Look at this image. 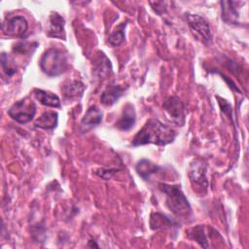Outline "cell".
Instances as JSON below:
<instances>
[{
	"label": "cell",
	"instance_id": "21",
	"mask_svg": "<svg viewBox=\"0 0 249 249\" xmlns=\"http://www.w3.org/2000/svg\"><path fill=\"white\" fill-rule=\"evenodd\" d=\"M126 23L123 22L117 26V28L110 34L108 38V42L111 46L113 47H118L120 46L125 39L124 36V28H125Z\"/></svg>",
	"mask_w": 249,
	"mask_h": 249
},
{
	"label": "cell",
	"instance_id": "10",
	"mask_svg": "<svg viewBox=\"0 0 249 249\" xmlns=\"http://www.w3.org/2000/svg\"><path fill=\"white\" fill-rule=\"evenodd\" d=\"M64 24H65L64 18L58 13L52 12L49 17V25H48L47 35L52 38L66 40Z\"/></svg>",
	"mask_w": 249,
	"mask_h": 249
},
{
	"label": "cell",
	"instance_id": "5",
	"mask_svg": "<svg viewBox=\"0 0 249 249\" xmlns=\"http://www.w3.org/2000/svg\"><path fill=\"white\" fill-rule=\"evenodd\" d=\"M206 168L207 165L201 160H195L191 162L188 175L190 181L192 183L193 189L199 193L200 195H204L207 192L208 181L206 178Z\"/></svg>",
	"mask_w": 249,
	"mask_h": 249
},
{
	"label": "cell",
	"instance_id": "12",
	"mask_svg": "<svg viewBox=\"0 0 249 249\" xmlns=\"http://www.w3.org/2000/svg\"><path fill=\"white\" fill-rule=\"evenodd\" d=\"M86 89V86L83 82L79 80L66 81L61 86V92L63 96L67 99H77L81 98Z\"/></svg>",
	"mask_w": 249,
	"mask_h": 249
},
{
	"label": "cell",
	"instance_id": "22",
	"mask_svg": "<svg viewBox=\"0 0 249 249\" xmlns=\"http://www.w3.org/2000/svg\"><path fill=\"white\" fill-rule=\"evenodd\" d=\"M1 65L2 70L8 77H12L14 74H16L17 67L14 63V60L6 53H1Z\"/></svg>",
	"mask_w": 249,
	"mask_h": 249
},
{
	"label": "cell",
	"instance_id": "13",
	"mask_svg": "<svg viewBox=\"0 0 249 249\" xmlns=\"http://www.w3.org/2000/svg\"><path fill=\"white\" fill-rule=\"evenodd\" d=\"M125 91V88L117 84L109 85L101 93L100 101L106 106L113 105Z\"/></svg>",
	"mask_w": 249,
	"mask_h": 249
},
{
	"label": "cell",
	"instance_id": "11",
	"mask_svg": "<svg viewBox=\"0 0 249 249\" xmlns=\"http://www.w3.org/2000/svg\"><path fill=\"white\" fill-rule=\"evenodd\" d=\"M102 116H103V113L97 106L95 105L90 106L81 120V124H80L81 130L83 132H87L89 129L97 126L102 121Z\"/></svg>",
	"mask_w": 249,
	"mask_h": 249
},
{
	"label": "cell",
	"instance_id": "4",
	"mask_svg": "<svg viewBox=\"0 0 249 249\" xmlns=\"http://www.w3.org/2000/svg\"><path fill=\"white\" fill-rule=\"evenodd\" d=\"M36 113V105L29 97H24L15 102L8 110V115L19 124L30 122Z\"/></svg>",
	"mask_w": 249,
	"mask_h": 249
},
{
	"label": "cell",
	"instance_id": "7",
	"mask_svg": "<svg viewBox=\"0 0 249 249\" xmlns=\"http://www.w3.org/2000/svg\"><path fill=\"white\" fill-rule=\"evenodd\" d=\"M162 107L172 123L180 126L184 125L186 121L185 105L178 96L168 97L164 101Z\"/></svg>",
	"mask_w": 249,
	"mask_h": 249
},
{
	"label": "cell",
	"instance_id": "9",
	"mask_svg": "<svg viewBox=\"0 0 249 249\" xmlns=\"http://www.w3.org/2000/svg\"><path fill=\"white\" fill-rule=\"evenodd\" d=\"M92 74L97 80H105L112 74L110 59L101 51H98L92 59Z\"/></svg>",
	"mask_w": 249,
	"mask_h": 249
},
{
	"label": "cell",
	"instance_id": "1",
	"mask_svg": "<svg viewBox=\"0 0 249 249\" xmlns=\"http://www.w3.org/2000/svg\"><path fill=\"white\" fill-rule=\"evenodd\" d=\"M176 131L158 119L148 120L132 139L133 146L155 144L165 146L174 141Z\"/></svg>",
	"mask_w": 249,
	"mask_h": 249
},
{
	"label": "cell",
	"instance_id": "16",
	"mask_svg": "<svg viewBox=\"0 0 249 249\" xmlns=\"http://www.w3.org/2000/svg\"><path fill=\"white\" fill-rule=\"evenodd\" d=\"M135 170L137 172V174L143 178L144 180L148 181L150 180L151 176L157 172H159L160 170V166H159L158 164L152 162L149 160L143 159L140 160L136 165H135Z\"/></svg>",
	"mask_w": 249,
	"mask_h": 249
},
{
	"label": "cell",
	"instance_id": "19",
	"mask_svg": "<svg viewBox=\"0 0 249 249\" xmlns=\"http://www.w3.org/2000/svg\"><path fill=\"white\" fill-rule=\"evenodd\" d=\"M222 18L229 24H235L238 18V13L234 7V2L222 1Z\"/></svg>",
	"mask_w": 249,
	"mask_h": 249
},
{
	"label": "cell",
	"instance_id": "14",
	"mask_svg": "<svg viewBox=\"0 0 249 249\" xmlns=\"http://www.w3.org/2000/svg\"><path fill=\"white\" fill-rule=\"evenodd\" d=\"M136 121V114L133 105L127 103L124 109L120 119L116 123V127L120 130H129L135 124Z\"/></svg>",
	"mask_w": 249,
	"mask_h": 249
},
{
	"label": "cell",
	"instance_id": "2",
	"mask_svg": "<svg viewBox=\"0 0 249 249\" xmlns=\"http://www.w3.org/2000/svg\"><path fill=\"white\" fill-rule=\"evenodd\" d=\"M159 189L165 196V206L173 214L181 218H188L191 215V205L179 185L160 183Z\"/></svg>",
	"mask_w": 249,
	"mask_h": 249
},
{
	"label": "cell",
	"instance_id": "6",
	"mask_svg": "<svg viewBox=\"0 0 249 249\" xmlns=\"http://www.w3.org/2000/svg\"><path fill=\"white\" fill-rule=\"evenodd\" d=\"M185 16L188 25L196 38L203 44H210L212 42V33L208 21L196 14L187 13Z\"/></svg>",
	"mask_w": 249,
	"mask_h": 249
},
{
	"label": "cell",
	"instance_id": "15",
	"mask_svg": "<svg viewBox=\"0 0 249 249\" xmlns=\"http://www.w3.org/2000/svg\"><path fill=\"white\" fill-rule=\"evenodd\" d=\"M33 94L35 98L42 104L48 107H53V108H59L60 107V99L59 97L51 92L47 91L41 89H33Z\"/></svg>",
	"mask_w": 249,
	"mask_h": 249
},
{
	"label": "cell",
	"instance_id": "20",
	"mask_svg": "<svg viewBox=\"0 0 249 249\" xmlns=\"http://www.w3.org/2000/svg\"><path fill=\"white\" fill-rule=\"evenodd\" d=\"M188 237L190 239L195 240L201 247L208 248L209 245L207 243V236L205 232V228L202 225H198L188 231Z\"/></svg>",
	"mask_w": 249,
	"mask_h": 249
},
{
	"label": "cell",
	"instance_id": "23",
	"mask_svg": "<svg viewBox=\"0 0 249 249\" xmlns=\"http://www.w3.org/2000/svg\"><path fill=\"white\" fill-rule=\"evenodd\" d=\"M31 48H32V44H28V43H18L17 45L14 46L13 51L19 53H26L31 52Z\"/></svg>",
	"mask_w": 249,
	"mask_h": 249
},
{
	"label": "cell",
	"instance_id": "8",
	"mask_svg": "<svg viewBox=\"0 0 249 249\" xmlns=\"http://www.w3.org/2000/svg\"><path fill=\"white\" fill-rule=\"evenodd\" d=\"M27 28V20L22 16H15L6 18L2 23L3 33L11 37H23Z\"/></svg>",
	"mask_w": 249,
	"mask_h": 249
},
{
	"label": "cell",
	"instance_id": "3",
	"mask_svg": "<svg viewBox=\"0 0 249 249\" xmlns=\"http://www.w3.org/2000/svg\"><path fill=\"white\" fill-rule=\"evenodd\" d=\"M40 68L48 76H58L68 68V55L56 48L48 49L40 59Z\"/></svg>",
	"mask_w": 249,
	"mask_h": 249
},
{
	"label": "cell",
	"instance_id": "18",
	"mask_svg": "<svg viewBox=\"0 0 249 249\" xmlns=\"http://www.w3.org/2000/svg\"><path fill=\"white\" fill-rule=\"evenodd\" d=\"M58 114L54 111L44 112L36 121L35 126L43 129H53L57 125Z\"/></svg>",
	"mask_w": 249,
	"mask_h": 249
},
{
	"label": "cell",
	"instance_id": "17",
	"mask_svg": "<svg viewBox=\"0 0 249 249\" xmlns=\"http://www.w3.org/2000/svg\"><path fill=\"white\" fill-rule=\"evenodd\" d=\"M178 225L170 219L168 216L160 213V212H155L151 214L150 218V227L152 230H166V229H172L173 227H177Z\"/></svg>",
	"mask_w": 249,
	"mask_h": 249
}]
</instances>
